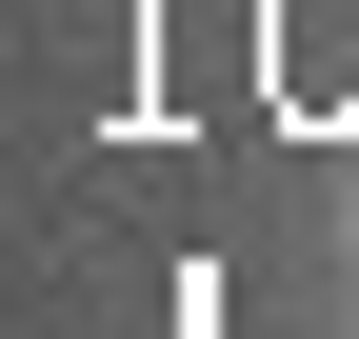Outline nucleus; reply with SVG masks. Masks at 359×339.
<instances>
[{
    "instance_id": "obj_1",
    "label": "nucleus",
    "mask_w": 359,
    "mask_h": 339,
    "mask_svg": "<svg viewBox=\"0 0 359 339\" xmlns=\"http://www.w3.org/2000/svg\"><path fill=\"white\" fill-rule=\"evenodd\" d=\"M320 260H339V300H359V200H339V240H320Z\"/></svg>"
}]
</instances>
